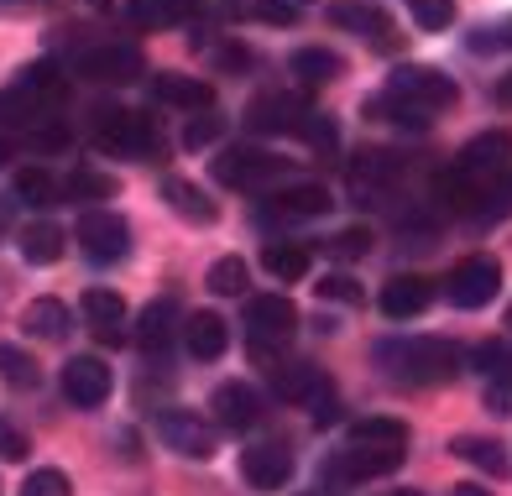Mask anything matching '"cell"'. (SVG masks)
<instances>
[{
    "label": "cell",
    "mask_w": 512,
    "mask_h": 496,
    "mask_svg": "<svg viewBox=\"0 0 512 496\" xmlns=\"http://www.w3.org/2000/svg\"><path fill=\"white\" fill-rule=\"evenodd\" d=\"M377 361L392 382H408V387H439V382H455L465 371V350L445 335H413V340H382L377 345Z\"/></svg>",
    "instance_id": "6da1fadb"
},
{
    "label": "cell",
    "mask_w": 512,
    "mask_h": 496,
    "mask_svg": "<svg viewBox=\"0 0 512 496\" xmlns=\"http://www.w3.org/2000/svg\"><path fill=\"white\" fill-rule=\"evenodd\" d=\"M89 136L105 157H131V162H157L162 157V131L152 115L126 110V105H100L89 115Z\"/></svg>",
    "instance_id": "7a4b0ae2"
},
{
    "label": "cell",
    "mask_w": 512,
    "mask_h": 496,
    "mask_svg": "<svg viewBox=\"0 0 512 496\" xmlns=\"http://www.w3.org/2000/svg\"><path fill=\"white\" fill-rule=\"evenodd\" d=\"M74 241L95 267H115L131 256V225H126V215H115V209H84Z\"/></svg>",
    "instance_id": "3957f363"
},
{
    "label": "cell",
    "mask_w": 512,
    "mask_h": 496,
    "mask_svg": "<svg viewBox=\"0 0 512 496\" xmlns=\"http://www.w3.org/2000/svg\"><path fill=\"white\" fill-rule=\"evenodd\" d=\"M408 460V450H366V444H345L324 460L319 470V486H361V481H377V476H392Z\"/></svg>",
    "instance_id": "277c9868"
},
{
    "label": "cell",
    "mask_w": 512,
    "mask_h": 496,
    "mask_svg": "<svg viewBox=\"0 0 512 496\" xmlns=\"http://www.w3.org/2000/svg\"><path fill=\"white\" fill-rule=\"evenodd\" d=\"M403 173H408V162H403L398 152L366 147V152L351 162L345 183H351V199H356V204H387V199H392V188L403 183Z\"/></svg>",
    "instance_id": "5b68a950"
},
{
    "label": "cell",
    "mask_w": 512,
    "mask_h": 496,
    "mask_svg": "<svg viewBox=\"0 0 512 496\" xmlns=\"http://www.w3.org/2000/svg\"><path fill=\"white\" fill-rule=\"evenodd\" d=\"M142 47L136 42H100V47H84V53H74V63H68V74L79 79H95V84H131L142 79Z\"/></svg>",
    "instance_id": "8992f818"
},
{
    "label": "cell",
    "mask_w": 512,
    "mask_h": 496,
    "mask_svg": "<svg viewBox=\"0 0 512 496\" xmlns=\"http://www.w3.org/2000/svg\"><path fill=\"white\" fill-rule=\"evenodd\" d=\"M387 94H398V100H408V105H418V110H445V105H455V79L450 74H439V68H429V63H398L387 74Z\"/></svg>",
    "instance_id": "52a82bcc"
},
{
    "label": "cell",
    "mask_w": 512,
    "mask_h": 496,
    "mask_svg": "<svg viewBox=\"0 0 512 496\" xmlns=\"http://www.w3.org/2000/svg\"><path fill=\"white\" fill-rule=\"evenodd\" d=\"M288 168H293L288 157H272L262 147H225L215 157V183H225V188H267L277 178H288Z\"/></svg>",
    "instance_id": "ba28073f"
},
{
    "label": "cell",
    "mask_w": 512,
    "mask_h": 496,
    "mask_svg": "<svg viewBox=\"0 0 512 496\" xmlns=\"http://www.w3.org/2000/svg\"><path fill=\"white\" fill-rule=\"evenodd\" d=\"M157 439L168 444L173 455L183 460H209L220 450V439H215V423H204L199 413L189 408H168V413H157Z\"/></svg>",
    "instance_id": "9c48e42d"
},
{
    "label": "cell",
    "mask_w": 512,
    "mask_h": 496,
    "mask_svg": "<svg viewBox=\"0 0 512 496\" xmlns=\"http://www.w3.org/2000/svg\"><path fill=\"white\" fill-rule=\"evenodd\" d=\"M455 168L476 183V194L492 178L512 173V131H481L476 141H465V152L455 157Z\"/></svg>",
    "instance_id": "30bf717a"
},
{
    "label": "cell",
    "mask_w": 512,
    "mask_h": 496,
    "mask_svg": "<svg viewBox=\"0 0 512 496\" xmlns=\"http://www.w3.org/2000/svg\"><path fill=\"white\" fill-rule=\"evenodd\" d=\"M445 293L455 309H486L497 293H502V267L492 262V256H465V262L450 272Z\"/></svg>",
    "instance_id": "8fae6325"
},
{
    "label": "cell",
    "mask_w": 512,
    "mask_h": 496,
    "mask_svg": "<svg viewBox=\"0 0 512 496\" xmlns=\"http://www.w3.org/2000/svg\"><path fill=\"white\" fill-rule=\"evenodd\" d=\"M293 329H298V309L288 293H256L246 303V335L256 345H283L293 340Z\"/></svg>",
    "instance_id": "7c38bea8"
},
{
    "label": "cell",
    "mask_w": 512,
    "mask_h": 496,
    "mask_svg": "<svg viewBox=\"0 0 512 496\" xmlns=\"http://www.w3.org/2000/svg\"><path fill=\"white\" fill-rule=\"evenodd\" d=\"M309 115V100L304 94H256V100L246 105V126L262 131V136H298V126H304Z\"/></svg>",
    "instance_id": "4fadbf2b"
},
{
    "label": "cell",
    "mask_w": 512,
    "mask_h": 496,
    "mask_svg": "<svg viewBox=\"0 0 512 496\" xmlns=\"http://www.w3.org/2000/svg\"><path fill=\"white\" fill-rule=\"evenodd\" d=\"M330 21H335L340 32L366 37L371 47H382V53H392V47H398L392 16H387L382 6H371V0H330Z\"/></svg>",
    "instance_id": "5bb4252c"
},
{
    "label": "cell",
    "mask_w": 512,
    "mask_h": 496,
    "mask_svg": "<svg viewBox=\"0 0 512 496\" xmlns=\"http://www.w3.org/2000/svg\"><path fill=\"white\" fill-rule=\"evenodd\" d=\"M241 476L251 491H283L293 481V450L288 444H251V450H241Z\"/></svg>",
    "instance_id": "9a60e30c"
},
{
    "label": "cell",
    "mask_w": 512,
    "mask_h": 496,
    "mask_svg": "<svg viewBox=\"0 0 512 496\" xmlns=\"http://www.w3.org/2000/svg\"><path fill=\"white\" fill-rule=\"evenodd\" d=\"M178 329H183L178 324V303L173 298H157V303H147V309H142V319H136V329H131V340H136V350H142L147 361H168Z\"/></svg>",
    "instance_id": "2e32d148"
},
{
    "label": "cell",
    "mask_w": 512,
    "mask_h": 496,
    "mask_svg": "<svg viewBox=\"0 0 512 496\" xmlns=\"http://www.w3.org/2000/svg\"><path fill=\"white\" fill-rule=\"evenodd\" d=\"M110 387H115V376H110V366L100 356H74L63 366V397L74 408H100L110 397Z\"/></svg>",
    "instance_id": "e0dca14e"
},
{
    "label": "cell",
    "mask_w": 512,
    "mask_h": 496,
    "mask_svg": "<svg viewBox=\"0 0 512 496\" xmlns=\"http://www.w3.org/2000/svg\"><path fill=\"white\" fill-rule=\"evenodd\" d=\"M209 408H215V429L246 434V429H256V418H262V397H256L251 382H220L215 397H209Z\"/></svg>",
    "instance_id": "ac0fdd59"
},
{
    "label": "cell",
    "mask_w": 512,
    "mask_h": 496,
    "mask_svg": "<svg viewBox=\"0 0 512 496\" xmlns=\"http://www.w3.org/2000/svg\"><path fill=\"white\" fill-rule=\"evenodd\" d=\"M79 309H84L89 335H95L100 345H121L126 340V298L115 288H89L79 298Z\"/></svg>",
    "instance_id": "d6986e66"
},
{
    "label": "cell",
    "mask_w": 512,
    "mask_h": 496,
    "mask_svg": "<svg viewBox=\"0 0 512 496\" xmlns=\"http://www.w3.org/2000/svg\"><path fill=\"white\" fill-rule=\"evenodd\" d=\"M330 188L324 183H288V188H272L267 194V215L272 220H319L330 215Z\"/></svg>",
    "instance_id": "ffe728a7"
},
{
    "label": "cell",
    "mask_w": 512,
    "mask_h": 496,
    "mask_svg": "<svg viewBox=\"0 0 512 496\" xmlns=\"http://www.w3.org/2000/svg\"><path fill=\"white\" fill-rule=\"evenodd\" d=\"M434 303V282L418 272H398L382 282V314L387 319H418Z\"/></svg>",
    "instance_id": "44dd1931"
},
{
    "label": "cell",
    "mask_w": 512,
    "mask_h": 496,
    "mask_svg": "<svg viewBox=\"0 0 512 496\" xmlns=\"http://www.w3.org/2000/svg\"><path fill=\"white\" fill-rule=\"evenodd\" d=\"M230 345V324L215 314V309H199L183 319V350H189L194 361H220Z\"/></svg>",
    "instance_id": "7402d4cb"
},
{
    "label": "cell",
    "mask_w": 512,
    "mask_h": 496,
    "mask_svg": "<svg viewBox=\"0 0 512 496\" xmlns=\"http://www.w3.org/2000/svg\"><path fill=\"white\" fill-rule=\"evenodd\" d=\"M152 100L194 115V110H209V105H215V84H204L199 74H157V79H152Z\"/></svg>",
    "instance_id": "603a6c76"
},
{
    "label": "cell",
    "mask_w": 512,
    "mask_h": 496,
    "mask_svg": "<svg viewBox=\"0 0 512 496\" xmlns=\"http://www.w3.org/2000/svg\"><path fill=\"white\" fill-rule=\"evenodd\" d=\"M162 199H168V209L178 220H189V225H215L220 220V204L209 199L199 183H189V178H168V183H162Z\"/></svg>",
    "instance_id": "cb8c5ba5"
},
{
    "label": "cell",
    "mask_w": 512,
    "mask_h": 496,
    "mask_svg": "<svg viewBox=\"0 0 512 496\" xmlns=\"http://www.w3.org/2000/svg\"><path fill=\"white\" fill-rule=\"evenodd\" d=\"M199 16V0H126V21L142 32H157V27H178V21Z\"/></svg>",
    "instance_id": "d4e9b609"
},
{
    "label": "cell",
    "mask_w": 512,
    "mask_h": 496,
    "mask_svg": "<svg viewBox=\"0 0 512 496\" xmlns=\"http://www.w3.org/2000/svg\"><path fill=\"white\" fill-rule=\"evenodd\" d=\"M450 455L465 460V465H476L481 476H492V481H502L507 470H512V460H507L502 444H497V439H481V434H460V439H450Z\"/></svg>",
    "instance_id": "484cf974"
},
{
    "label": "cell",
    "mask_w": 512,
    "mask_h": 496,
    "mask_svg": "<svg viewBox=\"0 0 512 496\" xmlns=\"http://www.w3.org/2000/svg\"><path fill=\"white\" fill-rule=\"evenodd\" d=\"M361 115L366 121H387V126H398V131H429V121L434 115L429 110H418V105H408V100H398V94H371V100L361 105Z\"/></svg>",
    "instance_id": "4316f807"
},
{
    "label": "cell",
    "mask_w": 512,
    "mask_h": 496,
    "mask_svg": "<svg viewBox=\"0 0 512 496\" xmlns=\"http://www.w3.org/2000/svg\"><path fill=\"white\" fill-rule=\"evenodd\" d=\"M68 309L58 298H32L27 309H21V329H27L32 340H48V345H58V340H68Z\"/></svg>",
    "instance_id": "83f0119b"
},
{
    "label": "cell",
    "mask_w": 512,
    "mask_h": 496,
    "mask_svg": "<svg viewBox=\"0 0 512 496\" xmlns=\"http://www.w3.org/2000/svg\"><path fill=\"white\" fill-rule=\"evenodd\" d=\"M58 199L63 204H84V209H100V199H115V178L100 168H74L58 183Z\"/></svg>",
    "instance_id": "f1b7e54d"
},
{
    "label": "cell",
    "mask_w": 512,
    "mask_h": 496,
    "mask_svg": "<svg viewBox=\"0 0 512 496\" xmlns=\"http://www.w3.org/2000/svg\"><path fill=\"white\" fill-rule=\"evenodd\" d=\"M324 387V371L309 361H293V366H272V392L283 403H309V397Z\"/></svg>",
    "instance_id": "f546056e"
},
{
    "label": "cell",
    "mask_w": 512,
    "mask_h": 496,
    "mask_svg": "<svg viewBox=\"0 0 512 496\" xmlns=\"http://www.w3.org/2000/svg\"><path fill=\"white\" fill-rule=\"evenodd\" d=\"M340 53H330V47H298V53L288 58V74H298V84H309V89H319V84H330V79H340Z\"/></svg>",
    "instance_id": "4dcf8cb0"
},
{
    "label": "cell",
    "mask_w": 512,
    "mask_h": 496,
    "mask_svg": "<svg viewBox=\"0 0 512 496\" xmlns=\"http://www.w3.org/2000/svg\"><path fill=\"white\" fill-rule=\"evenodd\" d=\"M351 444H366V450H408V423L403 418H361V423H351Z\"/></svg>",
    "instance_id": "1f68e13d"
},
{
    "label": "cell",
    "mask_w": 512,
    "mask_h": 496,
    "mask_svg": "<svg viewBox=\"0 0 512 496\" xmlns=\"http://www.w3.org/2000/svg\"><path fill=\"white\" fill-rule=\"evenodd\" d=\"M63 241H68V235L53 220H37V225L21 230V256H27L32 267H53L58 256H63Z\"/></svg>",
    "instance_id": "d6a6232c"
},
{
    "label": "cell",
    "mask_w": 512,
    "mask_h": 496,
    "mask_svg": "<svg viewBox=\"0 0 512 496\" xmlns=\"http://www.w3.org/2000/svg\"><path fill=\"white\" fill-rule=\"evenodd\" d=\"M262 267H267L272 282H304V277H309V251L293 246V241H267Z\"/></svg>",
    "instance_id": "836d02e7"
},
{
    "label": "cell",
    "mask_w": 512,
    "mask_h": 496,
    "mask_svg": "<svg viewBox=\"0 0 512 496\" xmlns=\"http://www.w3.org/2000/svg\"><path fill=\"white\" fill-rule=\"evenodd\" d=\"M16 204H32V209H48V204H63L58 199V178L48 168H21L16 173V188H11Z\"/></svg>",
    "instance_id": "e575fe53"
},
{
    "label": "cell",
    "mask_w": 512,
    "mask_h": 496,
    "mask_svg": "<svg viewBox=\"0 0 512 496\" xmlns=\"http://www.w3.org/2000/svg\"><path fill=\"white\" fill-rule=\"evenodd\" d=\"M27 94H37L42 105H58L63 100V89H68V79L58 74V63H48V58H37V63H27L21 68V79H16Z\"/></svg>",
    "instance_id": "d590c367"
},
{
    "label": "cell",
    "mask_w": 512,
    "mask_h": 496,
    "mask_svg": "<svg viewBox=\"0 0 512 496\" xmlns=\"http://www.w3.org/2000/svg\"><path fill=\"white\" fill-rule=\"evenodd\" d=\"M0 382L16 387V392H32V387L42 382V366H37L21 345H0Z\"/></svg>",
    "instance_id": "8d00e7d4"
},
{
    "label": "cell",
    "mask_w": 512,
    "mask_h": 496,
    "mask_svg": "<svg viewBox=\"0 0 512 496\" xmlns=\"http://www.w3.org/2000/svg\"><path fill=\"white\" fill-rule=\"evenodd\" d=\"M246 282H251V267L241 256H220V262L209 267V293H220V298H241Z\"/></svg>",
    "instance_id": "74e56055"
},
{
    "label": "cell",
    "mask_w": 512,
    "mask_h": 496,
    "mask_svg": "<svg viewBox=\"0 0 512 496\" xmlns=\"http://www.w3.org/2000/svg\"><path fill=\"white\" fill-rule=\"evenodd\" d=\"M476 220H507L512 215V173H502V178H492L476 194V209H471Z\"/></svg>",
    "instance_id": "f35d334b"
},
{
    "label": "cell",
    "mask_w": 512,
    "mask_h": 496,
    "mask_svg": "<svg viewBox=\"0 0 512 496\" xmlns=\"http://www.w3.org/2000/svg\"><path fill=\"white\" fill-rule=\"evenodd\" d=\"M42 100L37 94H27V89H0V126H32V121H42Z\"/></svg>",
    "instance_id": "ab89813d"
},
{
    "label": "cell",
    "mask_w": 512,
    "mask_h": 496,
    "mask_svg": "<svg viewBox=\"0 0 512 496\" xmlns=\"http://www.w3.org/2000/svg\"><path fill=\"white\" fill-rule=\"evenodd\" d=\"M220 131H225V115L209 105V110H194L189 121H183V136H178V141H183L189 152H199V147H209V141H220Z\"/></svg>",
    "instance_id": "60d3db41"
},
{
    "label": "cell",
    "mask_w": 512,
    "mask_h": 496,
    "mask_svg": "<svg viewBox=\"0 0 512 496\" xmlns=\"http://www.w3.org/2000/svg\"><path fill=\"white\" fill-rule=\"evenodd\" d=\"M366 251H371V230L366 225H345V230H335L330 241H324V256H330V262H361Z\"/></svg>",
    "instance_id": "b9f144b4"
},
{
    "label": "cell",
    "mask_w": 512,
    "mask_h": 496,
    "mask_svg": "<svg viewBox=\"0 0 512 496\" xmlns=\"http://www.w3.org/2000/svg\"><path fill=\"white\" fill-rule=\"evenodd\" d=\"M465 361H471L486 382H492V376H507V371H512V345H507V340H486V345H476Z\"/></svg>",
    "instance_id": "7bdbcfd3"
},
{
    "label": "cell",
    "mask_w": 512,
    "mask_h": 496,
    "mask_svg": "<svg viewBox=\"0 0 512 496\" xmlns=\"http://www.w3.org/2000/svg\"><path fill=\"white\" fill-rule=\"evenodd\" d=\"M298 141H304V147H314V152H335V147H340V126L330 121V115L309 110L304 126H298Z\"/></svg>",
    "instance_id": "ee69618b"
},
{
    "label": "cell",
    "mask_w": 512,
    "mask_h": 496,
    "mask_svg": "<svg viewBox=\"0 0 512 496\" xmlns=\"http://www.w3.org/2000/svg\"><path fill=\"white\" fill-rule=\"evenodd\" d=\"M408 16L418 21V32H445L455 21V0H408Z\"/></svg>",
    "instance_id": "f6af8a7d"
},
{
    "label": "cell",
    "mask_w": 512,
    "mask_h": 496,
    "mask_svg": "<svg viewBox=\"0 0 512 496\" xmlns=\"http://www.w3.org/2000/svg\"><path fill=\"white\" fill-rule=\"evenodd\" d=\"M21 496H74V481H68L63 470L42 465V470H32V476L21 481Z\"/></svg>",
    "instance_id": "bcb514c9"
},
{
    "label": "cell",
    "mask_w": 512,
    "mask_h": 496,
    "mask_svg": "<svg viewBox=\"0 0 512 496\" xmlns=\"http://www.w3.org/2000/svg\"><path fill=\"white\" fill-rule=\"evenodd\" d=\"M314 288H319V298H330V303H361L366 298V288L351 272H330L324 282H314Z\"/></svg>",
    "instance_id": "7dc6e473"
},
{
    "label": "cell",
    "mask_w": 512,
    "mask_h": 496,
    "mask_svg": "<svg viewBox=\"0 0 512 496\" xmlns=\"http://www.w3.org/2000/svg\"><path fill=\"white\" fill-rule=\"evenodd\" d=\"M512 47V16H502L497 27H476L471 32V53H502Z\"/></svg>",
    "instance_id": "c3c4849f"
},
{
    "label": "cell",
    "mask_w": 512,
    "mask_h": 496,
    "mask_svg": "<svg viewBox=\"0 0 512 496\" xmlns=\"http://www.w3.org/2000/svg\"><path fill=\"white\" fill-rule=\"evenodd\" d=\"M27 450H32V444H27V434H21L11 418H0V460H6V465H16V460H27Z\"/></svg>",
    "instance_id": "681fc988"
},
{
    "label": "cell",
    "mask_w": 512,
    "mask_h": 496,
    "mask_svg": "<svg viewBox=\"0 0 512 496\" xmlns=\"http://www.w3.org/2000/svg\"><path fill=\"white\" fill-rule=\"evenodd\" d=\"M486 408H492L497 418H512V371L486 382Z\"/></svg>",
    "instance_id": "f907efd6"
},
{
    "label": "cell",
    "mask_w": 512,
    "mask_h": 496,
    "mask_svg": "<svg viewBox=\"0 0 512 496\" xmlns=\"http://www.w3.org/2000/svg\"><path fill=\"white\" fill-rule=\"evenodd\" d=\"M256 16H262L267 27H293L298 6H293V0H256Z\"/></svg>",
    "instance_id": "816d5d0a"
},
{
    "label": "cell",
    "mask_w": 512,
    "mask_h": 496,
    "mask_svg": "<svg viewBox=\"0 0 512 496\" xmlns=\"http://www.w3.org/2000/svg\"><path fill=\"white\" fill-rule=\"evenodd\" d=\"M215 63L225 68V74H236V68H251V63H256V53H251V47L230 42V47H220V53H215Z\"/></svg>",
    "instance_id": "f5cc1de1"
},
{
    "label": "cell",
    "mask_w": 512,
    "mask_h": 496,
    "mask_svg": "<svg viewBox=\"0 0 512 496\" xmlns=\"http://www.w3.org/2000/svg\"><path fill=\"white\" fill-rule=\"evenodd\" d=\"M450 496H492V491L476 486V481H460V486H450Z\"/></svg>",
    "instance_id": "db71d44e"
},
{
    "label": "cell",
    "mask_w": 512,
    "mask_h": 496,
    "mask_svg": "<svg viewBox=\"0 0 512 496\" xmlns=\"http://www.w3.org/2000/svg\"><path fill=\"white\" fill-rule=\"evenodd\" d=\"M11 157H16V141H11V136H0V173L11 168Z\"/></svg>",
    "instance_id": "11a10c76"
},
{
    "label": "cell",
    "mask_w": 512,
    "mask_h": 496,
    "mask_svg": "<svg viewBox=\"0 0 512 496\" xmlns=\"http://www.w3.org/2000/svg\"><path fill=\"white\" fill-rule=\"evenodd\" d=\"M497 100H502V105H512V68H507L502 84H497Z\"/></svg>",
    "instance_id": "9f6ffc18"
},
{
    "label": "cell",
    "mask_w": 512,
    "mask_h": 496,
    "mask_svg": "<svg viewBox=\"0 0 512 496\" xmlns=\"http://www.w3.org/2000/svg\"><path fill=\"white\" fill-rule=\"evenodd\" d=\"M0 6H27V0H0Z\"/></svg>",
    "instance_id": "6f0895ef"
},
{
    "label": "cell",
    "mask_w": 512,
    "mask_h": 496,
    "mask_svg": "<svg viewBox=\"0 0 512 496\" xmlns=\"http://www.w3.org/2000/svg\"><path fill=\"white\" fill-rule=\"evenodd\" d=\"M392 496H424V491H392Z\"/></svg>",
    "instance_id": "680465c9"
},
{
    "label": "cell",
    "mask_w": 512,
    "mask_h": 496,
    "mask_svg": "<svg viewBox=\"0 0 512 496\" xmlns=\"http://www.w3.org/2000/svg\"><path fill=\"white\" fill-rule=\"evenodd\" d=\"M89 6H110V0H89Z\"/></svg>",
    "instance_id": "91938a15"
},
{
    "label": "cell",
    "mask_w": 512,
    "mask_h": 496,
    "mask_svg": "<svg viewBox=\"0 0 512 496\" xmlns=\"http://www.w3.org/2000/svg\"><path fill=\"white\" fill-rule=\"evenodd\" d=\"M293 6H314V0H293Z\"/></svg>",
    "instance_id": "94428289"
}]
</instances>
